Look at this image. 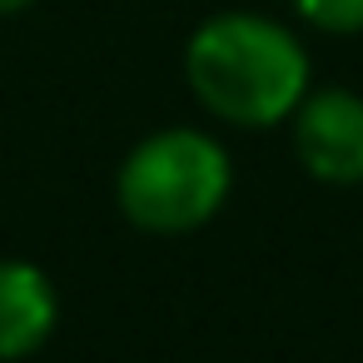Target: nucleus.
Returning a JSON list of instances; mask_svg holds the SVG:
<instances>
[{
  "mask_svg": "<svg viewBox=\"0 0 363 363\" xmlns=\"http://www.w3.org/2000/svg\"><path fill=\"white\" fill-rule=\"evenodd\" d=\"M189 90L229 125H279L308 95V55L298 35L269 16L224 11L189 35Z\"/></svg>",
  "mask_w": 363,
  "mask_h": 363,
  "instance_id": "nucleus-1",
  "label": "nucleus"
},
{
  "mask_svg": "<svg viewBox=\"0 0 363 363\" xmlns=\"http://www.w3.org/2000/svg\"><path fill=\"white\" fill-rule=\"evenodd\" d=\"M115 194L130 224L150 234H189L219 214L229 194V155L199 130H160L130 150Z\"/></svg>",
  "mask_w": 363,
  "mask_h": 363,
  "instance_id": "nucleus-2",
  "label": "nucleus"
},
{
  "mask_svg": "<svg viewBox=\"0 0 363 363\" xmlns=\"http://www.w3.org/2000/svg\"><path fill=\"white\" fill-rule=\"evenodd\" d=\"M294 155L323 184H363V100L318 90L294 105Z\"/></svg>",
  "mask_w": 363,
  "mask_h": 363,
  "instance_id": "nucleus-3",
  "label": "nucleus"
},
{
  "mask_svg": "<svg viewBox=\"0 0 363 363\" xmlns=\"http://www.w3.org/2000/svg\"><path fill=\"white\" fill-rule=\"evenodd\" d=\"M55 284L26 259H0V358H30L55 333Z\"/></svg>",
  "mask_w": 363,
  "mask_h": 363,
  "instance_id": "nucleus-4",
  "label": "nucleus"
},
{
  "mask_svg": "<svg viewBox=\"0 0 363 363\" xmlns=\"http://www.w3.org/2000/svg\"><path fill=\"white\" fill-rule=\"evenodd\" d=\"M294 11L328 35H358L363 30V0H294Z\"/></svg>",
  "mask_w": 363,
  "mask_h": 363,
  "instance_id": "nucleus-5",
  "label": "nucleus"
},
{
  "mask_svg": "<svg viewBox=\"0 0 363 363\" xmlns=\"http://www.w3.org/2000/svg\"><path fill=\"white\" fill-rule=\"evenodd\" d=\"M35 0H0V16H21V11H30Z\"/></svg>",
  "mask_w": 363,
  "mask_h": 363,
  "instance_id": "nucleus-6",
  "label": "nucleus"
}]
</instances>
